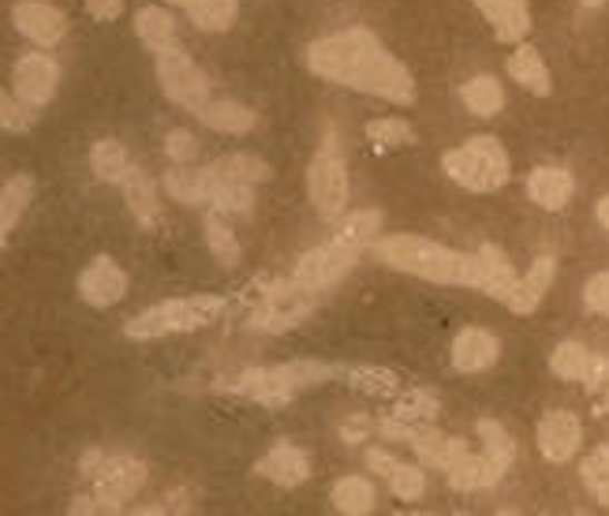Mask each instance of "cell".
<instances>
[{"label": "cell", "mask_w": 609, "mask_h": 516, "mask_svg": "<svg viewBox=\"0 0 609 516\" xmlns=\"http://www.w3.org/2000/svg\"><path fill=\"white\" fill-rule=\"evenodd\" d=\"M307 68L325 82H337L344 90L374 94V98L393 105H415L419 98L412 71L366 27H348L330 38H318L307 49Z\"/></svg>", "instance_id": "1"}, {"label": "cell", "mask_w": 609, "mask_h": 516, "mask_svg": "<svg viewBox=\"0 0 609 516\" xmlns=\"http://www.w3.org/2000/svg\"><path fill=\"white\" fill-rule=\"evenodd\" d=\"M374 255L396 273H412V278L434 284H468V289L475 284V255H464V251H453L415 233L377 236Z\"/></svg>", "instance_id": "2"}, {"label": "cell", "mask_w": 609, "mask_h": 516, "mask_svg": "<svg viewBox=\"0 0 609 516\" xmlns=\"http://www.w3.org/2000/svg\"><path fill=\"white\" fill-rule=\"evenodd\" d=\"M337 374H341V367H333V363L292 360V363H281V367H247V371L228 378L225 389L236 397H247V400H258V405L277 408V405H288V400L303 393V389L330 382V378H337Z\"/></svg>", "instance_id": "3"}, {"label": "cell", "mask_w": 609, "mask_h": 516, "mask_svg": "<svg viewBox=\"0 0 609 516\" xmlns=\"http://www.w3.org/2000/svg\"><path fill=\"white\" fill-rule=\"evenodd\" d=\"M441 168L449 173V181L460 184L464 192H475V195L501 192L512 176L509 150L501 146V139H493V135H475V139H468L464 146L445 150Z\"/></svg>", "instance_id": "4"}, {"label": "cell", "mask_w": 609, "mask_h": 516, "mask_svg": "<svg viewBox=\"0 0 609 516\" xmlns=\"http://www.w3.org/2000/svg\"><path fill=\"white\" fill-rule=\"evenodd\" d=\"M220 311H225V296H176L154 303V308L128 319L124 322V333L131 341H157V337L191 333L214 322Z\"/></svg>", "instance_id": "5"}, {"label": "cell", "mask_w": 609, "mask_h": 516, "mask_svg": "<svg viewBox=\"0 0 609 516\" xmlns=\"http://www.w3.org/2000/svg\"><path fill=\"white\" fill-rule=\"evenodd\" d=\"M79 471L94 479V498H98L101 513H120L146 483V465L131 452L87 449L79 460Z\"/></svg>", "instance_id": "6"}, {"label": "cell", "mask_w": 609, "mask_h": 516, "mask_svg": "<svg viewBox=\"0 0 609 516\" xmlns=\"http://www.w3.org/2000/svg\"><path fill=\"white\" fill-rule=\"evenodd\" d=\"M307 192H311L314 210H318L325 221H337L344 210H348V195H352L348 165H344V157L337 150V135L333 132H325L322 150L314 154V162L307 168Z\"/></svg>", "instance_id": "7"}, {"label": "cell", "mask_w": 609, "mask_h": 516, "mask_svg": "<svg viewBox=\"0 0 609 516\" xmlns=\"http://www.w3.org/2000/svg\"><path fill=\"white\" fill-rule=\"evenodd\" d=\"M360 255H363V247H355V244H348V240L333 236L330 244L307 251V255L296 262L292 284L303 289V292H311V296H318V292L333 289L337 281L348 278V270L360 262Z\"/></svg>", "instance_id": "8"}, {"label": "cell", "mask_w": 609, "mask_h": 516, "mask_svg": "<svg viewBox=\"0 0 609 516\" xmlns=\"http://www.w3.org/2000/svg\"><path fill=\"white\" fill-rule=\"evenodd\" d=\"M157 79H161V90L169 94V101H176L187 113H198L209 98H214L206 71L198 68L184 49H173V52H161V57H157Z\"/></svg>", "instance_id": "9"}, {"label": "cell", "mask_w": 609, "mask_h": 516, "mask_svg": "<svg viewBox=\"0 0 609 516\" xmlns=\"http://www.w3.org/2000/svg\"><path fill=\"white\" fill-rule=\"evenodd\" d=\"M318 296L311 292L296 289L292 281H277L266 289V296L258 300L255 314H251V330H262V333H285L292 325H299L307 314L314 311Z\"/></svg>", "instance_id": "10"}, {"label": "cell", "mask_w": 609, "mask_h": 516, "mask_svg": "<svg viewBox=\"0 0 609 516\" xmlns=\"http://www.w3.org/2000/svg\"><path fill=\"white\" fill-rule=\"evenodd\" d=\"M12 87H16V98L27 105L30 113L35 109H46L52 101V94L60 87V68L49 52H23L16 60V71H12Z\"/></svg>", "instance_id": "11"}, {"label": "cell", "mask_w": 609, "mask_h": 516, "mask_svg": "<svg viewBox=\"0 0 609 516\" xmlns=\"http://www.w3.org/2000/svg\"><path fill=\"white\" fill-rule=\"evenodd\" d=\"M12 23L27 41H35L38 49H52L60 46L68 35V19L60 8L46 4V0H19L12 8Z\"/></svg>", "instance_id": "12"}, {"label": "cell", "mask_w": 609, "mask_h": 516, "mask_svg": "<svg viewBox=\"0 0 609 516\" xmlns=\"http://www.w3.org/2000/svg\"><path fill=\"white\" fill-rule=\"evenodd\" d=\"M124 292H128V278H124V270L117 266V259H109V255L90 259L87 270L79 273V296L94 311H105V308H112V303H120Z\"/></svg>", "instance_id": "13"}, {"label": "cell", "mask_w": 609, "mask_h": 516, "mask_svg": "<svg viewBox=\"0 0 609 516\" xmlns=\"http://www.w3.org/2000/svg\"><path fill=\"white\" fill-rule=\"evenodd\" d=\"M534 438H539V449L546 460L564 465V460H572L576 449L583 446V423H580V416L569 412V408H558V412H546L539 419Z\"/></svg>", "instance_id": "14"}, {"label": "cell", "mask_w": 609, "mask_h": 516, "mask_svg": "<svg viewBox=\"0 0 609 516\" xmlns=\"http://www.w3.org/2000/svg\"><path fill=\"white\" fill-rule=\"evenodd\" d=\"M501 356V341L482 325H468L453 337V367L460 374H479L490 371Z\"/></svg>", "instance_id": "15"}, {"label": "cell", "mask_w": 609, "mask_h": 516, "mask_svg": "<svg viewBox=\"0 0 609 516\" xmlns=\"http://www.w3.org/2000/svg\"><path fill=\"white\" fill-rule=\"evenodd\" d=\"M255 471L262 479L277 483V487L296 490L311 479V460H307V452H303L299 446H292V441H277V446L258 460Z\"/></svg>", "instance_id": "16"}, {"label": "cell", "mask_w": 609, "mask_h": 516, "mask_svg": "<svg viewBox=\"0 0 609 516\" xmlns=\"http://www.w3.org/2000/svg\"><path fill=\"white\" fill-rule=\"evenodd\" d=\"M471 255H475V284H471V289L505 303L512 284H517V266L509 262V255L493 244H482L479 251H471Z\"/></svg>", "instance_id": "17"}, {"label": "cell", "mask_w": 609, "mask_h": 516, "mask_svg": "<svg viewBox=\"0 0 609 516\" xmlns=\"http://www.w3.org/2000/svg\"><path fill=\"white\" fill-rule=\"evenodd\" d=\"M479 8L482 19L498 30V41H509V46H520L531 30V8L528 0H471Z\"/></svg>", "instance_id": "18"}, {"label": "cell", "mask_w": 609, "mask_h": 516, "mask_svg": "<svg viewBox=\"0 0 609 516\" xmlns=\"http://www.w3.org/2000/svg\"><path fill=\"white\" fill-rule=\"evenodd\" d=\"M553 273H558L553 255H539L531 262V270H523V278H517V284H512V292L505 296V308L512 314H531L542 303L546 292H550Z\"/></svg>", "instance_id": "19"}, {"label": "cell", "mask_w": 609, "mask_h": 516, "mask_svg": "<svg viewBox=\"0 0 609 516\" xmlns=\"http://www.w3.org/2000/svg\"><path fill=\"white\" fill-rule=\"evenodd\" d=\"M572 192H576V181L569 168L542 165L528 176V198L542 210H564L572 203Z\"/></svg>", "instance_id": "20"}, {"label": "cell", "mask_w": 609, "mask_h": 516, "mask_svg": "<svg viewBox=\"0 0 609 516\" xmlns=\"http://www.w3.org/2000/svg\"><path fill=\"white\" fill-rule=\"evenodd\" d=\"M120 192H124V203H128V210L135 214L139 225L154 228L157 221H161V198H157V184L143 173V168L128 165V173L120 176Z\"/></svg>", "instance_id": "21"}, {"label": "cell", "mask_w": 609, "mask_h": 516, "mask_svg": "<svg viewBox=\"0 0 609 516\" xmlns=\"http://www.w3.org/2000/svg\"><path fill=\"white\" fill-rule=\"evenodd\" d=\"M195 117L203 120L209 132H220V135H247V132H255V124H258L255 113L233 98H209Z\"/></svg>", "instance_id": "22"}, {"label": "cell", "mask_w": 609, "mask_h": 516, "mask_svg": "<svg viewBox=\"0 0 609 516\" xmlns=\"http://www.w3.org/2000/svg\"><path fill=\"white\" fill-rule=\"evenodd\" d=\"M135 35H139V41L154 52V57L180 49V41H176V23H173V16L165 12V8H157V4L139 8V16H135Z\"/></svg>", "instance_id": "23"}, {"label": "cell", "mask_w": 609, "mask_h": 516, "mask_svg": "<svg viewBox=\"0 0 609 516\" xmlns=\"http://www.w3.org/2000/svg\"><path fill=\"white\" fill-rule=\"evenodd\" d=\"M191 16V23L206 35H225L239 16V0H165Z\"/></svg>", "instance_id": "24"}, {"label": "cell", "mask_w": 609, "mask_h": 516, "mask_svg": "<svg viewBox=\"0 0 609 516\" xmlns=\"http://www.w3.org/2000/svg\"><path fill=\"white\" fill-rule=\"evenodd\" d=\"M509 76L517 79L523 90L539 94V98H546V94L553 90V79H550V68H546L542 52L528 46V41H520L517 52L509 57Z\"/></svg>", "instance_id": "25"}, {"label": "cell", "mask_w": 609, "mask_h": 516, "mask_svg": "<svg viewBox=\"0 0 609 516\" xmlns=\"http://www.w3.org/2000/svg\"><path fill=\"white\" fill-rule=\"evenodd\" d=\"M412 449L419 452V460L423 465H430V468H441L445 471L453 460L464 452L468 446L460 438H453V435H445V430H438V427H430V423H423L415 430V438H412Z\"/></svg>", "instance_id": "26"}, {"label": "cell", "mask_w": 609, "mask_h": 516, "mask_svg": "<svg viewBox=\"0 0 609 516\" xmlns=\"http://www.w3.org/2000/svg\"><path fill=\"white\" fill-rule=\"evenodd\" d=\"M330 502H333V509H337L341 516H371L377 509V490H374L371 479L344 476V479L333 483Z\"/></svg>", "instance_id": "27"}, {"label": "cell", "mask_w": 609, "mask_h": 516, "mask_svg": "<svg viewBox=\"0 0 609 516\" xmlns=\"http://www.w3.org/2000/svg\"><path fill=\"white\" fill-rule=\"evenodd\" d=\"M445 476H449V487L464 490V494L487 490V487H493V483H498V471L490 468V460L482 457V452H468V449L460 452L453 465L445 468Z\"/></svg>", "instance_id": "28"}, {"label": "cell", "mask_w": 609, "mask_h": 516, "mask_svg": "<svg viewBox=\"0 0 609 516\" xmlns=\"http://www.w3.org/2000/svg\"><path fill=\"white\" fill-rule=\"evenodd\" d=\"M30 198H35V181L27 173L12 176L4 187H0V244L12 236V228L23 221Z\"/></svg>", "instance_id": "29"}, {"label": "cell", "mask_w": 609, "mask_h": 516, "mask_svg": "<svg viewBox=\"0 0 609 516\" xmlns=\"http://www.w3.org/2000/svg\"><path fill=\"white\" fill-rule=\"evenodd\" d=\"M479 438H482V457L490 460V468L498 471V479H501L512 468V460H517V438L490 416L479 419Z\"/></svg>", "instance_id": "30"}, {"label": "cell", "mask_w": 609, "mask_h": 516, "mask_svg": "<svg viewBox=\"0 0 609 516\" xmlns=\"http://www.w3.org/2000/svg\"><path fill=\"white\" fill-rule=\"evenodd\" d=\"M460 98H464V109L475 113V117H493V113L505 109V90L493 76H475L460 87Z\"/></svg>", "instance_id": "31"}, {"label": "cell", "mask_w": 609, "mask_h": 516, "mask_svg": "<svg viewBox=\"0 0 609 516\" xmlns=\"http://www.w3.org/2000/svg\"><path fill=\"white\" fill-rule=\"evenodd\" d=\"M209 173L217 176V181H239V184H262L269 181V165L262 162L255 154H228V157H217V162H209Z\"/></svg>", "instance_id": "32"}, {"label": "cell", "mask_w": 609, "mask_h": 516, "mask_svg": "<svg viewBox=\"0 0 609 516\" xmlns=\"http://www.w3.org/2000/svg\"><path fill=\"white\" fill-rule=\"evenodd\" d=\"M128 150H124V143L117 139H101V143H94V150H90V173L98 176V181L105 184H120V176L128 173Z\"/></svg>", "instance_id": "33"}, {"label": "cell", "mask_w": 609, "mask_h": 516, "mask_svg": "<svg viewBox=\"0 0 609 516\" xmlns=\"http://www.w3.org/2000/svg\"><path fill=\"white\" fill-rule=\"evenodd\" d=\"M203 233H206V247L220 266H236L239 262V244H236V233L225 225V217L217 210H209L206 221H203Z\"/></svg>", "instance_id": "34"}, {"label": "cell", "mask_w": 609, "mask_h": 516, "mask_svg": "<svg viewBox=\"0 0 609 516\" xmlns=\"http://www.w3.org/2000/svg\"><path fill=\"white\" fill-rule=\"evenodd\" d=\"M165 192H169L176 203L184 206H206V192H203V176L191 165H176L165 173Z\"/></svg>", "instance_id": "35"}, {"label": "cell", "mask_w": 609, "mask_h": 516, "mask_svg": "<svg viewBox=\"0 0 609 516\" xmlns=\"http://www.w3.org/2000/svg\"><path fill=\"white\" fill-rule=\"evenodd\" d=\"M352 389H360L366 397H396L401 393V378L390 367H352L348 371Z\"/></svg>", "instance_id": "36"}, {"label": "cell", "mask_w": 609, "mask_h": 516, "mask_svg": "<svg viewBox=\"0 0 609 516\" xmlns=\"http://www.w3.org/2000/svg\"><path fill=\"white\" fill-rule=\"evenodd\" d=\"M438 397L430 393V389H407V393L393 405V419H401V423H415L423 427L430 419H438Z\"/></svg>", "instance_id": "37"}, {"label": "cell", "mask_w": 609, "mask_h": 516, "mask_svg": "<svg viewBox=\"0 0 609 516\" xmlns=\"http://www.w3.org/2000/svg\"><path fill=\"white\" fill-rule=\"evenodd\" d=\"M587 360H591V352H587L580 341H561L550 356V371L558 374L561 382H583Z\"/></svg>", "instance_id": "38"}, {"label": "cell", "mask_w": 609, "mask_h": 516, "mask_svg": "<svg viewBox=\"0 0 609 516\" xmlns=\"http://www.w3.org/2000/svg\"><path fill=\"white\" fill-rule=\"evenodd\" d=\"M337 236L355 247H374V240L382 236V214H377V210H355V214L344 217Z\"/></svg>", "instance_id": "39"}, {"label": "cell", "mask_w": 609, "mask_h": 516, "mask_svg": "<svg viewBox=\"0 0 609 516\" xmlns=\"http://www.w3.org/2000/svg\"><path fill=\"white\" fill-rule=\"evenodd\" d=\"M580 479H583V487L591 490L598 502L609 505V441L587 452L583 468H580Z\"/></svg>", "instance_id": "40"}, {"label": "cell", "mask_w": 609, "mask_h": 516, "mask_svg": "<svg viewBox=\"0 0 609 516\" xmlns=\"http://www.w3.org/2000/svg\"><path fill=\"white\" fill-rule=\"evenodd\" d=\"M366 139H371L377 150H393V146H407L415 143V132L407 128L404 120L396 117H382V120H371L366 124Z\"/></svg>", "instance_id": "41"}, {"label": "cell", "mask_w": 609, "mask_h": 516, "mask_svg": "<svg viewBox=\"0 0 609 516\" xmlns=\"http://www.w3.org/2000/svg\"><path fill=\"white\" fill-rule=\"evenodd\" d=\"M390 490L393 498L401 502H419L426 494V479H423V468L415 465H404V460H396V468L390 471Z\"/></svg>", "instance_id": "42"}, {"label": "cell", "mask_w": 609, "mask_h": 516, "mask_svg": "<svg viewBox=\"0 0 609 516\" xmlns=\"http://www.w3.org/2000/svg\"><path fill=\"white\" fill-rule=\"evenodd\" d=\"M30 124H35V117H30L27 105L19 101L16 94L0 90V132L23 135V132H30Z\"/></svg>", "instance_id": "43"}, {"label": "cell", "mask_w": 609, "mask_h": 516, "mask_svg": "<svg viewBox=\"0 0 609 516\" xmlns=\"http://www.w3.org/2000/svg\"><path fill=\"white\" fill-rule=\"evenodd\" d=\"M165 154H169L176 165H191L198 154V139L187 128H173L165 135Z\"/></svg>", "instance_id": "44"}, {"label": "cell", "mask_w": 609, "mask_h": 516, "mask_svg": "<svg viewBox=\"0 0 609 516\" xmlns=\"http://www.w3.org/2000/svg\"><path fill=\"white\" fill-rule=\"evenodd\" d=\"M583 303L595 314H606L609 319V273H595V278L583 284Z\"/></svg>", "instance_id": "45"}, {"label": "cell", "mask_w": 609, "mask_h": 516, "mask_svg": "<svg viewBox=\"0 0 609 516\" xmlns=\"http://www.w3.org/2000/svg\"><path fill=\"white\" fill-rule=\"evenodd\" d=\"M374 430V419L371 416H348L341 423V438H344V446H360V441H366V435Z\"/></svg>", "instance_id": "46"}, {"label": "cell", "mask_w": 609, "mask_h": 516, "mask_svg": "<svg viewBox=\"0 0 609 516\" xmlns=\"http://www.w3.org/2000/svg\"><path fill=\"white\" fill-rule=\"evenodd\" d=\"M583 386L587 389H606L609 386V356H591V360H587Z\"/></svg>", "instance_id": "47"}, {"label": "cell", "mask_w": 609, "mask_h": 516, "mask_svg": "<svg viewBox=\"0 0 609 516\" xmlns=\"http://www.w3.org/2000/svg\"><path fill=\"white\" fill-rule=\"evenodd\" d=\"M87 12L98 19V23H112L124 12V0H87Z\"/></svg>", "instance_id": "48"}, {"label": "cell", "mask_w": 609, "mask_h": 516, "mask_svg": "<svg viewBox=\"0 0 609 516\" xmlns=\"http://www.w3.org/2000/svg\"><path fill=\"white\" fill-rule=\"evenodd\" d=\"M366 468H371L374 476L390 479V471L396 468V457L393 452H385V449H366Z\"/></svg>", "instance_id": "49"}, {"label": "cell", "mask_w": 609, "mask_h": 516, "mask_svg": "<svg viewBox=\"0 0 609 516\" xmlns=\"http://www.w3.org/2000/svg\"><path fill=\"white\" fill-rule=\"evenodd\" d=\"M98 513H101V505H98L94 494H79V498H71L68 516H98Z\"/></svg>", "instance_id": "50"}, {"label": "cell", "mask_w": 609, "mask_h": 516, "mask_svg": "<svg viewBox=\"0 0 609 516\" xmlns=\"http://www.w3.org/2000/svg\"><path fill=\"white\" fill-rule=\"evenodd\" d=\"M595 217H598V225L609 228V195H606V198H598V206H595Z\"/></svg>", "instance_id": "51"}, {"label": "cell", "mask_w": 609, "mask_h": 516, "mask_svg": "<svg viewBox=\"0 0 609 516\" xmlns=\"http://www.w3.org/2000/svg\"><path fill=\"white\" fill-rule=\"evenodd\" d=\"M135 516H169V509H161V505H146V509H139Z\"/></svg>", "instance_id": "52"}, {"label": "cell", "mask_w": 609, "mask_h": 516, "mask_svg": "<svg viewBox=\"0 0 609 516\" xmlns=\"http://www.w3.org/2000/svg\"><path fill=\"white\" fill-rule=\"evenodd\" d=\"M583 4H587V8H598V4H606V0H583Z\"/></svg>", "instance_id": "53"}, {"label": "cell", "mask_w": 609, "mask_h": 516, "mask_svg": "<svg viewBox=\"0 0 609 516\" xmlns=\"http://www.w3.org/2000/svg\"><path fill=\"white\" fill-rule=\"evenodd\" d=\"M572 516H591V513H583V509H576V513H572Z\"/></svg>", "instance_id": "54"}, {"label": "cell", "mask_w": 609, "mask_h": 516, "mask_svg": "<svg viewBox=\"0 0 609 516\" xmlns=\"http://www.w3.org/2000/svg\"><path fill=\"white\" fill-rule=\"evenodd\" d=\"M407 516H426V513H407Z\"/></svg>", "instance_id": "55"}, {"label": "cell", "mask_w": 609, "mask_h": 516, "mask_svg": "<svg viewBox=\"0 0 609 516\" xmlns=\"http://www.w3.org/2000/svg\"><path fill=\"white\" fill-rule=\"evenodd\" d=\"M453 516H471V513H453Z\"/></svg>", "instance_id": "56"}]
</instances>
